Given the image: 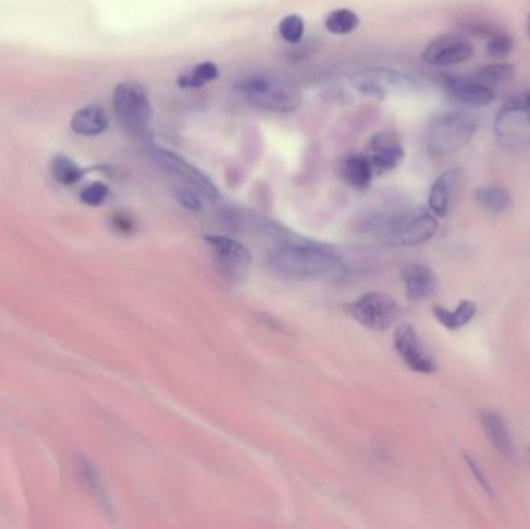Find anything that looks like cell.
Wrapping results in <instances>:
<instances>
[{"label":"cell","mask_w":530,"mask_h":529,"mask_svg":"<svg viewBox=\"0 0 530 529\" xmlns=\"http://www.w3.org/2000/svg\"><path fill=\"white\" fill-rule=\"evenodd\" d=\"M275 274L289 280H309L327 275L340 265V255L332 245L296 238L285 233L270 254Z\"/></svg>","instance_id":"cell-1"},{"label":"cell","mask_w":530,"mask_h":529,"mask_svg":"<svg viewBox=\"0 0 530 529\" xmlns=\"http://www.w3.org/2000/svg\"><path fill=\"white\" fill-rule=\"evenodd\" d=\"M438 217L425 208L399 211L371 219L366 230L390 245H418L427 243L438 232Z\"/></svg>","instance_id":"cell-2"},{"label":"cell","mask_w":530,"mask_h":529,"mask_svg":"<svg viewBox=\"0 0 530 529\" xmlns=\"http://www.w3.org/2000/svg\"><path fill=\"white\" fill-rule=\"evenodd\" d=\"M479 130L477 115L467 111H447L429 120L423 132V145L429 154L445 157L462 149Z\"/></svg>","instance_id":"cell-3"},{"label":"cell","mask_w":530,"mask_h":529,"mask_svg":"<svg viewBox=\"0 0 530 529\" xmlns=\"http://www.w3.org/2000/svg\"><path fill=\"white\" fill-rule=\"evenodd\" d=\"M236 92L253 106L276 114H289L303 104L300 87L281 76H246L236 84Z\"/></svg>","instance_id":"cell-4"},{"label":"cell","mask_w":530,"mask_h":529,"mask_svg":"<svg viewBox=\"0 0 530 529\" xmlns=\"http://www.w3.org/2000/svg\"><path fill=\"white\" fill-rule=\"evenodd\" d=\"M355 91L366 97L385 98L388 95H412L427 91V84L418 76L390 67H368L352 76Z\"/></svg>","instance_id":"cell-5"},{"label":"cell","mask_w":530,"mask_h":529,"mask_svg":"<svg viewBox=\"0 0 530 529\" xmlns=\"http://www.w3.org/2000/svg\"><path fill=\"white\" fill-rule=\"evenodd\" d=\"M498 145L507 151H520L530 146V104L521 93L510 97L499 108L493 121Z\"/></svg>","instance_id":"cell-6"},{"label":"cell","mask_w":530,"mask_h":529,"mask_svg":"<svg viewBox=\"0 0 530 529\" xmlns=\"http://www.w3.org/2000/svg\"><path fill=\"white\" fill-rule=\"evenodd\" d=\"M112 103L118 120L129 134L137 137L145 134L152 119V106L145 87L137 82H121L113 91Z\"/></svg>","instance_id":"cell-7"},{"label":"cell","mask_w":530,"mask_h":529,"mask_svg":"<svg viewBox=\"0 0 530 529\" xmlns=\"http://www.w3.org/2000/svg\"><path fill=\"white\" fill-rule=\"evenodd\" d=\"M149 151L157 165L163 168L168 173L172 174L174 178L182 180L185 187L196 189L198 195L205 197V199H219L220 193L217 187L200 169L185 160L182 156H178V154L169 151V149H165V148H160V146H152Z\"/></svg>","instance_id":"cell-8"},{"label":"cell","mask_w":530,"mask_h":529,"mask_svg":"<svg viewBox=\"0 0 530 529\" xmlns=\"http://www.w3.org/2000/svg\"><path fill=\"white\" fill-rule=\"evenodd\" d=\"M220 272L233 281H244L252 269L253 256L244 244L224 235L205 236Z\"/></svg>","instance_id":"cell-9"},{"label":"cell","mask_w":530,"mask_h":529,"mask_svg":"<svg viewBox=\"0 0 530 529\" xmlns=\"http://www.w3.org/2000/svg\"><path fill=\"white\" fill-rule=\"evenodd\" d=\"M351 313L361 326L372 331H386L396 323L400 308L385 293L372 292L351 304Z\"/></svg>","instance_id":"cell-10"},{"label":"cell","mask_w":530,"mask_h":529,"mask_svg":"<svg viewBox=\"0 0 530 529\" xmlns=\"http://www.w3.org/2000/svg\"><path fill=\"white\" fill-rule=\"evenodd\" d=\"M440 84L444 87L445 92L448 93V97L464 108H487L496 98L493 87L484 84L475 76L444 73L440 75Z\"/></svg>","instance_id":"cell-11"},{"label":"cell","mask_w":530,"mask_h":529,"mask_svg":"<svg viewBox=\"0 0 530 529\" xmlns=\"http://www.w3.org/2000/svg\"><path fill=\"white\" fill-rule=\"evenodd\" d=\"M475 54L473 43L456 33H447L434 38L423 50V61L436 67H451L470 61Z\"/></svg>","instance_id":"cell-12"},{"label":"cell","mask_w":530,"mask_h":529,"mask_svg":"<svg viewBox=\"0 0 530 529\" xmlns=\"http://www.w3.org/2000/svg\"><path fill=\"white\" fill-rule=\"evenodd\" d=\"M394 348L403 362L416 373L429 374L438 370V362L423 346L411 324L403 323L394 332Z\"/></svg>","instance_id":"cell-13"},{"label":"cell","mask_w":530,"mask_h":529,"mask_svg":"<svg viewBox=\"0 0 530 529\" xmlns=\"http://www.w3.org/2000/svg\"><path fill=\"white\" fill-rule=\"evenodd\" d=\"M459 180V171L455 168L445 169L439 178L434 180L429 195V208L436 217H445L450 211L451 200L455 195Z\"/></svg>","instance_id":"cell-14"},{"label":"cell","mask_w":530,"mask_h":529,"mask_svg":"<svg viewBox=\"0 0 530 529\" xmlns=\"http://www.w3.org/2000/svg\"><path fill=\"white\" fill-rule=\"evenodd\" d=\"M481 424L492 447L498 450L504 458H512L515 455L514 438L503 416L496 411H484Z\"/></svg>","instance_id":"cell-15"},{"label":"cell","mask_w":530,"mask_h":529,"mask_svg":"<svg viewBox=\"0 0 530 529\" xmlns=\"http://www.w3.org/2000/svg\"><path fill=\"white\" fill-rule=\"evenodd\" d=\"M371 149H372L371 163L379 171H391L400 165L405 157L402 143L392 135H375L371 141Z\"/></svg>","instance_id":"cell-16"},{"label":"cell","mask_w":530,"mask_h":529,"mask_svg":"<svg viewBox=\"0 0 530 529\" xmlns=\"http://www.w3.org/2000/svg\"><path fill=\"white\" fill-rule=\"evenodd\" d=\"M402 280L407 287L408 297L412 300H425L438 287V278L434 275L433 270L419 263L408 264L403 269Z\"/></svg>","instance_id":"cell-17"},{"label":"cell","mask_w":530,"mask_h":529,"mask_svg":"<svg viewBox=\"0 0 530 529\" xmlns=\"http://www.w3.org/2000/svg\"><path fill=\"white\" fill-rule=\"evenodd\" d=\"M109 128L108 112L98 104L80 109L72 119V130L82 137H95Z\"/></svg>","instance_id":"cell-18"},{"label":"cell","mask_w":530,"mask_h":529,"mask_svg":"<svg viewBox=\"0 0 530 529\" xmlns=\"http://www.w3.org/2000/svg\"><path fill=\"white\" fill-rule=\"evenodd\" d=\"M372 176H374V167L370 159L361 154L346 157L342 163V178L353 188H368Z\"/></svg>","instance_id":"cell-19"},{"label":"cell","mask_w":530,"mask_h":529,"mask_svg":"<svg viewBox=\"0 0 530 529\" xmlns=\"http://www.w3.org/2000/svg\"><path fill=\"white\" fill-rule=\"evenodd\" d=\"M475 200L477 206L492 215H503L506 211H509L514 204L509 189L504 188L501 185L479 187L475 191Z\"/></svg>","instance_id":"cell-20"},{"label":"cell","mask_w":530,"mask_h":529,"mask_svg":"<svg viewBox=\"0 0 530 529\" xmlns=\"http://www.w3.org/2000/svg\"><path fill=\"white\" fill-rule=\"evenodd\" d=\"M477 308V303L471 300H462L456 309L442 308V306H434L433 313L436 320L439 322L444 328L450 331H458L470 323L471 320L475 319Z\"/></svg>","instance_id":"cell-21"},{"label":"cell","mask_w":530,"mask_h":529,"mask_svg":"<svg viewBox=\"0 0 530 529\" xmlns=\"http://www.w3.org/2000/svg\"><path fill=\"white\" fill-rule=\"evenodd\" d=\"M219 78V67L211 61H204L194 65L191 71L180 76L177 84L182 89H198L208 82H215Z\"/></svg>","instance_id":"cell-22"},{"label":"cell","mask_w":530,"mask_h":529,"mask_svg":"<svg viewBox=\"0 0 530 529\" xmlns=\"http://www.w3.org/2000/svg\"><path fill=\"white\" fill-rule=\"evenodd\" d=\"M324 25H326L327 32L337 34V36H346L359 28L360 17L357 16L355 11L349 10V8H338V10L331 11L327 14Z\"/></svg>","instance_id":"cell-23"},{"label":"cell","mask_w":530,"mask_h":529,"mask_svg":"<svg viewBox=\"0 0 530 529\" xmlns=\"http://www.w3.org/2000/svg\"><path fill=\"white\" fill-rule=\"evenodd\" d=\"M471 76H475L477 80L490 87L503 86L506 82L514 80L515 67L507 63H493V64L482 65Z\"/></svg>","instance_id":"cell-24"},{"label":"cell","mask_w":530,"mask_h":529,"mask_svg":"<svg viewBox=\"0 0 530 529\" xmlns=\"http://www.w3.org/2000/svg\"><path fill=\"white\" fill-rule=\"evenodd\" d=\"M52 174L53 178L58 180L59 184L70 187L75 185L81 178H82V171L80 167L76 165L73 160H70L69 157L56 156L52 160Z\"/></svg>","instance_id":"cell-25"},{"label":"cell","mask_w":530,"mask_h":529,"mask_svg":"<svg viewBox=\"0 0 530 529\" xmlns=\"http://www.w3.org/2000/svg\"><path fill=\"white\" fill-rule=\"evenodd\" d=\"M514 38L510 36L509 33L503 32V30H496L486 39V52L490 58H495V60L507 58L514 52Z\"/></svg>","instance_id":"cell-26"},{"label":"cell","mask_w":530,"mask_h":529,"mask_svg":"<svg viewBox=\"0 0 530 529\" xmlns=\"http://www.w3.org/2000/svg\"><path fill=\"white\" fill-rule=\"evenodd\" d=\"M278 30L281 38L284 39L285 43H301V39L304 38V19L298 14H289V16L281 19Z\"/></svg>","instance_id":"cell-27"},{"label":"cell","mask_w":530,"mask_h":529,"mask_svg":"<svg viewBox=\"0 0 530 529\" xmlns=\"http://www.w3.org/2000/svg\"><path fill=\"white\" fill-rule=\"evenodd\" d=\"M108 185L101 184V182L87 185L86 188L81 191V200L91 207L101 206L108 199Z\"/></svg>","instance_id":"cell-28"},{"label":"cell","mask_w":530,"mask_h":529,"mask_svg":"<svg viewBox=\"0 0 530 529\" xmlns=\"http://www.w3.org/2000/svg\"><path fill=\"white\" fill-rule=\"evenodd\" d=\"M461 25L468 34L484 39H487L490 34L499 30L493 25L492 22L486 21V19H473V17L464 19Z\"/></svg>","instance_id":"cell-29"},{"label":"cell","mask_w":530,"mask_h":529,"mask_svg":"<svg viewBox=\"0 0 530 529\" xmlns=\"http://www.w3.org/2000/svg\"><path fill=\"white\" fill-rule=\"evenodd\" d=\"M177 200L183 208L189 211H200L204 208L202 196L198 195L196 189L188 188V187H183L177 191Z\"/></svg>","instance_id":"cell-30"},{"label":"cell","mask_w":530,"mask_h":529,"mask_svg":"<svg viewBox=\"0 0 530 529\" xmlns=\"http://www.w3.org/2000/svg\"><path fill=\"white\" fill-rule=\"evenodd\" d=\"M464 458H466V463L467 466H468V469H470L473 476L477 478V483L481 485L482 489H484L486 492H488V494H492V487H490V483H488L487 476H486V474L482 472V467L481 466L477 465V459L471 458L470 455L468 454H466Z\"/></svg>","instance_id":"cell-31"},{"label":"cell","mask_w":530,"mask_h":529,"mask_svg":"<svg viewBox=\"0 0 530 529\" xmlns=\"http://www.w3.org/2000/svg\"><path fill=\"white\" fill-rule=\"evenodd\" d=\"M521 95H523V98H525V103L530 104V89H527V91L521 93Z\"/></svg>","instance_id":"cell-32"},{"label":"cell","mask_w":530,"mask_h":529,"mask_svg":"<svg viewBox=\"0 0 530 529\" xmlns=\"http://www.w3.org/2000/svg\"><path fill=\"white\" fill-rule=\"evenodd\" d=\"M527 28H529V34H530V14H529V22H527Z\"/></svg>","instance_id":"cell-33"}]
</instances>
